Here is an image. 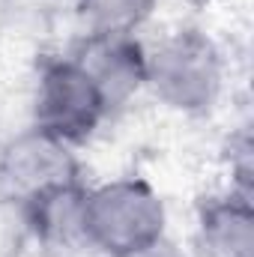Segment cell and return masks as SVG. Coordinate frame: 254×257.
Here are the masks:
<instances>
[{"instance_id":"obj_2","label":"cell","mask_w":254,"mask_h":257,"mask_svg":"<svg viewBox=\"0 0 254 257\" xmlns=\"http://www.w3.org/2000/svg\"><path fill=\"white\" fill-rule=\"evenodd\" d=\"M168 209L162 194L141 177H120L87 189L84 242L105 257H123L165 236Z\"/></svg>"},{"instance_id":"obj_10","label":"cell","mask_w":254,"mask_h":257,"mask_svg":"<svg viewBox=\"0 0 254 257\" xmlns=\"http://www.w3.org/2000/svg\"><path fill=\"white\" fill-rule=\"evenodd\" d=\"M123 257H189V254L174 239L159 236V239H153V242H147V245H141V248H135V251H129Z\"/></svg>"},{"instance_id":"obj_8","label":"cell","mask_w":254,"mask_h":257,"mask_svg":"<svg viewBox=\"0 0 254 257\" xmlns=\"http://www.w3.org/2000/svg\"><path fill=\"white\" fill-rule=\"evenodd\" d=\"M87 30L135 33L156 9V0H75Z\"/></svg>"},{"instance_id":"obj_9","label":"cell","mask_w":254,"mask_h":257,"mask_svg":"<svg viewBox=\"0 0 254 257\" xmlns=\"http://www.w3.org/2000/svg\"><path fill=\"white\" fill-rule=\"evenodd\" d=\"M251 153L254 144L248 138V132H239L236 138H230V177H233L230 192L245 194V197H251V174H254Z\"/></svg>"},{"instance_id":"obj_1","label":"cell","mask_w":254,"mask_h":257,"mask_svg":"<svg viewBox=\"0 0 254 257\" xmlns=\"http://www.w3.org/2000/svg\"><path fill=\"white\" fill-rule=\"evenodd\" d=\"M224 87L218 45L200 30H174L147 48V90L171 111L206 114Z\"/></svg>"},{"instance_id":"obj_4","label":"cell","mask_w":254,"mask_h":257,"mask_svg":"<svg viewBox=\"0 0 254 257\" xmlns=\"http://www.w3.org/2000/svg\"><path fill=\"white\" fill-rule=\"evenodd\" d=\"M72 183H81V165L72 147L36 126L15 135L0 150V203L18 212L36 197Z\"/></svg>"},{"instance_id":"obj_3","label":"cell","mask_w":254,"mask_h":257,"mask_svg":"<svg viewBox=\"0 0 254 257\" xmlns=\"http://www.w3.org/2000/svg\"><path fill=\"white\" fill-rule=\"evenodd\" d=\"M105 117L108 108L99 90L72 57H54L39 69L33 90V126L39 132L72 147L87 141Z\"/></svg>"},{"instance_id":"obj_5","label":"cell","mask_w":254,"mask_h":257,"mask_svg":"<svg viewBox=\"0 0 254 257\" xmlns=\"http://www.w3.org/2000/svg\"><path fill=\"white\" fill-rule=\"evenodd\" d=\"M69 57L93 81L108 114L147 90V48L135 39V33L87 30Z\"/></svg>"},{"instance_id":"obj_6","label":"cell","mask_w":254,"mask_h":257,"mask_svg":"<svg viewBox=\"0 0 254 257\" xmlns=\"http://www.w3.org/2000/svg\"><path fill=\"white\" fill-rule=\"evenodd\" d=\"M197 248L203 257H254L251 197L227 192L197 212Z\"/></svg>"},{"instance_id":"obj_7","label":"cell","mask_w":254,"mask_h":257,"mask_svg":"<svg viewBox=\"0 0 254 257\" xmlns=\"http://www.w3.org/2000/svg\"><path fill=\"white\" fill-rule=\"evenodd\" d=\"M84 183H72L63 189L36 197L21 209L30 233L48 248H78L84 242Z\"/></svg>"}]
</instances>
